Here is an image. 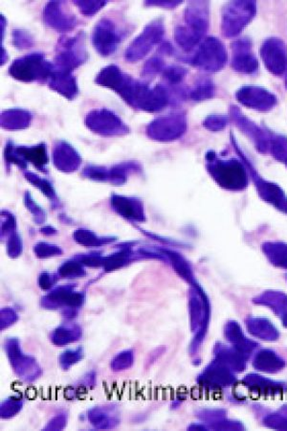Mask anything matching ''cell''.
Returning <instances> with one entry per match:
<instances>
[{"label":"cell","instance_id":"cell-1","mask_svg":"<svg viewBox=\"0 0 287 431\" xmlns=\"http://www.w3.org/2000/svg\"><path fill=\"white\" fill-rule=\"evenodd\" d=\"M96 84L109 88L120 95L126 103L137 109L156 112L169 103L170 93L165 85L151 88L125 73L116 65L102 69L95 79Z\"/></svg>","mask_w":287,"mask_h":431},{"label":"cell","instance_id":"cell-2","mask_svg":"<svg viewBox=\"0 0 287 431\" xmlns=\"http://www.w3.org/2000/svg\"><path fill=\"white\" fill-rule=\"evenodd\" d=\"M209 4L190 2L185 10V24L176 26L175 38L183 50L189 52L202 38L209 28Z\"/></svg>","mask_w":287,"mask_h":431},{"label":"cell","instance_id":"cell-3","mask_svg":"<svg viewBox=\"0 0 287 431\" xmlns=\"http://www.w3.org/2000/svg\"><path fill=\"white\" fill-rule=\"evenodd\" d=\"M54 63L48 62L40 53L24 55L13 60L9 68V75L22 83L48 82Z\"/></svg>","mask_w":287,"mask_h":431},{"label":"cell","instance_id":"cell-4","mask_svg":"<svg viewBox=\"0 0 287 431\" xmlns=\"http://www.w3.org/2000/svg\"><path fill=\"white\" fill-rule=\"evenodd\" d=\"M88 60L85 47V33L79 32L73 37L60 38L56 47L55 68L73 72Z\"/></svg>","mask_w":287,"mask_h":431},{"label":"cell","instance_id":"cell-5","mask_svg":"<svg viewBox=\"0 0 287 431\" xmlns=\"http://www.w3.org/2000/svg\"><path fill=\"white\" fill-rule=\"evenodd\" d=\"M164 35L165 26L163 18L153 19L129 44L125 53L126 60L131 63L142 60L150 53L156 44L161 43Z\"/></svg>","mask_w":287,"mask_h":431},{"label":"cell","instance_id":"cell-6","mask_svg":"<svg viewBox=\"0 0 287 431\" xmlns=\"http://www.w3.org/2000/svg\"><path fill=\"white\" fill-rule=\"evenodd\" d=\"M227 60V52L222 41L215 38H207L198 47L194 56L187 59L190 65L204 71H219Z\"/></svg>","mask_w":287,"mask_h":431},{"label":"cell","instance_id":"cell-7","mask_svg":"<svg viewBox=\"0 0 287 431\" xmlns=\"http://www.w3.org/2000/svg\"><path fill=\"white\" fill-rule=\"evenodd\" d=\"M123 38L124 32L119 29L117 24L112 19L104 18L94 27L91 41L95 50L102 56L107 57L115 53Z\"/></svg>","mask_w":287,"mask_h":431},{"label":"cell","instance_id":"cell-8","mask_svg":"<svg viewBox=\"0 0 287 431\" xmlns=\"http://www.w3.org/2000/svg\"><path fill=\"white\" fill-rule=\"evenodd\" d=\"M43 19L46 26L60 33L70 32L78 26L76 16L63 1L48 2L44 7Z\"/></svg>","mask_w":287,"mask_h":431},{"label":"cell","instance_id":"cell-9","mask_svg":"<svg viewBox=\"0 0 287 431\" xmlns=\"http://www.w3.org/2000/svg\"><path fill=\"white\" fill-rule=\"evenodd\" d=\"M253 2H232L229 4L224 9V14L222 16V31L223 34L230 37L239 33L249 18H239V16L251 15L255 8Z\"/></svg>","mask_w":287,"mask_h":431},{"label":"cell","instance_id":"cell-10","mask_svg":"<svg viewBox=\"0 0 287 431\" xmlns=\"http://www.w3.org/2000/svg\"><path fill=\"white\" fill-rule=\"evenodd\" d=\"M262 60L270 72L281 75L286 71L287 51L286 46L280 38H269L264 43L261 49Z\"/></svg>","mask_w":287,"mask_h":431},{"label":"cell","instance_id":"cell-11","mask_svg":"<svg viewBox=\"0 0 287 431\" xmlns=\"http://www.w3.org/2000/svg\"><path fill=\"white\" fill-rule=\"evenodd\" d=\"M87 125L103 134H117L126 132V127L120 119L109 110H93L87 115Z\"/></svg>","mask_w":287,"mask_h":431},{"label":"cell","instance_id":"cell-12","mask_svg":"<svg viewBox=\"0 0 287 431\" xmlns=\"http://www.w3.org/2000/svg\"><path fill=\"white\" fill-rule=\"evenodd\" d=\"M47 83H48V87L52 90L60 94L69 100H73L78 95V83H77L75 76L73 75L72 71L62 70V69L54 68L50 78Z\"/></svg>","mask_w":287,"mask_h":431},{"label":"cell","instance_id":"cell-13","mask_svg":"<svg viewBox=\"0 0 287 431\" xmlns=\"http://www.w3.org/2000/svg\"><path fill=\"white\" fill-rule=\"evenodd\" d=\"M212 175L222 186L241 187L244 185L245 175L239 165L234 163H217L212 167Z\"/></svg>","mask_w":287,"mask_h":431},{"label":"cell","instance_id":"cell-14","mask_svg":"<svg viewBox=\"0 0 287 431\" xmlns=\"http://www.w3.org/2000/svg\"><path fill=\"white\" fill-rule=\"evenodd\" d=\"M250 43L247 40L236 41L233 44V68L237 71L252 73L258 69V60L248 53Z\"/></svg>","mask_w":287,"mask_h":431},{"label":"cell","instance_id":"cell-15","mask_svg":"<svg viewBox=\"0 0 287 431\" xmlns=\"http://www.w3.org/2000/svg\"><path fill=\"white\" fill-rule=\"evenodd\" d=\"M237 97L247 106H271L276 99L273 94L261 87H245L237 91Z\"/></svg>","mask_w":287,"mask_h":431},{"label":"cell","instance_id":"cell-16","mask_svg":"<svg viewBox=\"0 0 287 431\" xmlns=\"http://www.w3.org/2000/svg\"><path fill=\"white\" fill-rule=\"evenodd\" d=\"M55 163L62 170H74L78 167L80 159L73 149L65 144L57 147L54 154Z\"/></svg>","mask_w":287,"mask_h":431},{"label":"cell","instance_id":"cell-17","mask_svg":"<svg viewBox=\"0 0 287 431\" xmlns=\"http://www.w3.org/2000/svg\"><path fill=\"white\" fill-rule=\"evenodd\" d=\"M31 115L26 110H10L2 115V125L9 129L24 128L28 125Z\"/></svg>","mask_w":287,"mask_h":431},{"label":"cell","instance_id":"cell-18","mask_svg":"<svg viewBox=\"0 0 287 431\" xmlns=\"http://www.w3.org/2000/svg\"><path fill=\"white\" fill-rule=\"evenodd\" d=\"M18 151L27 159L33 162L36 167L43 169L47 163V154L45 147L43 145L33 148H18Z\"/></svg>","mask_w":287,"mask_h":431},{"label":"cell","instance_id":"cell-19","mask_svg":"<svg viewBox=\"0 0 287 431\" xmlns=\"http://www.w3.org/2000/svg\"><path fill=\"white\" fill-rule=\"evenodd\" d=\"M188 70L179 65H170L163 71V78L170 85H178L186 77Z\"/></svg>","mask_w":287,"mask_h":431},{"label":"cell","instance_id":"cell-20","mask_svg":"<svg viewBox=\"0 0 287 431\" xmlns=\"http://www.w3.org/2000/svg\"><path fill=\"white\" fill-rule=\"evenodd\" d=\"M190 97L195 101L204 100V99L211 98L215 93V87L211 82L203 81L195 85L190 91Z\"/></svg>","mask_w":287,"mask_h":431},{"label":"cell","instance_id":"cell-21","mask_svg":"<svg viewBox=\"0 0 287 431\" xmlns=\"http://www.w3.org/2000/svg\"><path fill=\"white\" fill-rule=\"evenodd\" d=\"M34 38L30 34L28 31L23 29H15L13 31V44L19 49V50H24V49L31 48L34 46Z\"/></svg>","mask_w":287,"mask_h":431},{"label":"cell","instance_id":"cell-22","mask_svg":"<svg viewBox=\"0 0 287 431\" xmlns=\"http://www.w3.org/2000/svg\"><path fill=\"white\" fill-rule=\"evenodd\" d=\"M73 4L82 15L87 16L96 15L107 5L106 1H74Z\"/></svg>","mask_w":287,"mask_h":431},{"label":"cell","instance_id":"cell-23","mask_svg":"<svg viewBox=\"0 0 287 431\" xmlns=\"http://www.w3.org/2000/svg\"><path fill=\"white\" fill-rule=\"evenodd\" d=\"M165 62L162 58L158 56L151 57L147 62L144 65L143 75L144 76H153L160 72L164 71Z\"/></svg>","mask_w":287,"mask_h":431},{"label":"cell","instance_id":"cell-24","mask_svg":"<svg viewBox=\"0 0 287 431\" xmlns=\"http://www.w3.org/2000/svg\"><path fill=\"white\" fill-rule=\"evenodd\" d=\"M28 178L29 181L33 182L36 185L40 188V189L43 190L44 194L48 196L49 198H53L55 196L54 190L52 189L51 185L46 182L45 181H43V179H38V176H35L32 175V174H28L26 176Z\"/></svg>","mask_w":287,"mask_h":431},{"label":"cell","instance_id":"cell-25","mask_svg":"<svg viewBox=\"0 0 287 431\" xmlns=\"http://www.w3.org/2000/svg\"><path fill=\"white\" fill-rule=\"evenodd\" d=\"M180 1H147L145 2L146 6H157L165 8V9H175L178 5H180Z\"/></svg>","mask_w":287,"mask_h":431},{"label":"cell","instance_id":"cell-26","mask_svg":"<svg viewBox=\"0 0 287 431\" xmlns=\"http://www.w3.org/2000/svg\"><path fill=\"white\" fill-rule=\"evenodd\" d=\"M158 53L162 55H168V56H173L175 54V48L173 44L169 41H165L161 46L158 47Z\"/></svg>","mask_w":287,"mask_h":431},{"label":"cell","instance_id":"cell-27","mask_svg":"<svg viewBox=\"0 0 287 431\" xmlns=\"http://www.w3.org/2000/svg\"><path fill=\"white\" fill-rule=\"evenodd\" d=\"M8 59H9V57H8V55L6 53V51H5L4 46H1V65H4V63H6Z\"/></svg>","mask_w":287,"mask_h":431},{"label":"cell","instance_id":"cell-28","mask_svg":"<svg viewBox=\"0 0 287 431\" xmlns=\"http://www.w3.org/2000/svg\"><path fill=\"white\" fill-rule=\"evenodd\" d=\"M286 87H287V77H286Z\"/></svg>","mask_w":287,"mask_h":431}]
</instances>
